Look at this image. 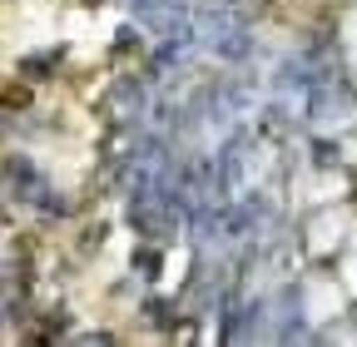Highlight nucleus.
<instances>
[{"mask_svg": "<svg viewBox=\"0 0 357 347\" xmlns=\"http://www.w3.org/2000/svg\"><path fill=\"white\" fill-rule=\"evenodd\" d=\"M342 293L357 298V253H347V263H342Z\"/></svg>", "mask_w": 357, "mask_h": 347, "instance_id": "nucleus-1", "label": "nucleus"}, {"mask_svg": "<svg viewBox=\"0 0 357 347\" xmlns=\"http://www.w3.org/2000/svg\"><path fill=\"white\" fill-rule=\"evenodd\" d=\"M352 243H357V224H352Z\"/></svg>", "mask_w": 357, "mask_h": 347, "instance_id": "nucleus-2", "label": "nucleus"}]
</instances>
